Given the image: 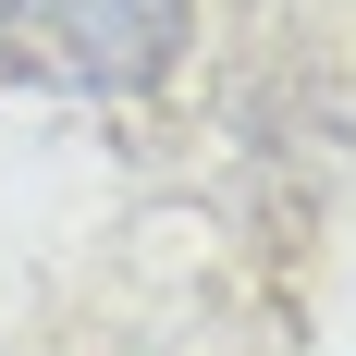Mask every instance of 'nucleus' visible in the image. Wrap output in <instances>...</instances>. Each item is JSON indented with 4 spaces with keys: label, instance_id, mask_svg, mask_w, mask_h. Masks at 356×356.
<instances>
[{
    "label": "nucleus",
    "instance_id": "f257e3e1",
    "mask_svg": "<svg viewBox=\"0 0 356 356\" xmlns=\"http://www.w3.org/2000/svg\"><path fill=\"white\" fill-rule=\"evenodd\" d=\"M184 25H197V0H0L13 62L49 86H86V99L160 86L184 62Z\"/></svg>",
    "mask_w": 356,
    "mask_h": 356
}]
</instances>
